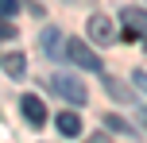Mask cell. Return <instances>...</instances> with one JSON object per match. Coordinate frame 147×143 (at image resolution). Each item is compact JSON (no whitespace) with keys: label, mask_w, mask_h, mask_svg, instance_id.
Segmentation results:
<instances>
[{"label":"cell","mask_w":147,"mask_h":143,"mask_svg":"<svg viewBox=\"0 0 147 143\" xmlns=\"http://www.w3.org/2000/svg\"><path fill=\"white\" fill-rule=\"evenodd\" d=\"M85 35L93 39L97 46H112V43L120 39V31H116V23H112L109 15H101V12H97V15H89V23H85Z\"/></svg>","instance_id":"1"},{"label":"cell","mask_w":147,"mask_h":143,"mask_svg":"<svg viewBox=\"0 0 147 143\" xmlns=\"http://www.w3.org/2000/svg\"><path fill=\"white\" fill-rule=\"evenodd\" d=\"M54 93L66 97L70 105H85L89 101V89L81 85V77H74V74H54Z\"/></svg>","instance_id":"2"},{"label":"cell","mask_w":147,"mask_h":143,"mask_svg":"<svg viewBox=\"0 0 147 143\" xmlns=\"http://www.w3.org/2000/svg\"><path fill=\"white\" fill-rule=\"evenodd\" d=\"M66 54H70V62L74 66H81V70H93V74H101V58H97L93 50H89L81 39H70L66 43Z\"/></svg>","instance_id":"3"},{"label":"cell","mask_w":147,"mask_h":143,"mask_svg":"<svg viewBox=\"0 0 147 143\" xmlns=\"http://www.w3.org/2000/svg\"><path fill=\"white\" fill-rule=\"evenodd\" d=\"M120 23H124L128 31H136V35L143 39V46H147V12L143 8H124V12H120Z\"/></svg>","instance_id":"4"},{"label":"cell","mask_w":147,"mask_h":143,"mask_svg":"<svg viewBox=\"0 0 147 143\" xmlns=\"http://www.w3.org/2000/svg\"><path fill=\"white\" fill-rule=\"evenodd\" d=\"M20 108H23V116H27L31 128H43V124H47V105H43L39 97H31V93H27V97L20 101Z\"/></svg>","instance_id":"5"},{"label":"cell","mask_w":147,"mask_h":143,"mask_svg":"<svg viewBox=\"0 0 147 143\" xmlns=\"http://www.w3.org/2000/svg\"><path fill=\"white\" fill-rule=\"evenodd\" d=\"M43 50H47V58H62V35H58V27H47L43 31Z\"/></svg>","instance_id":"6"},{"label":"cell","mask_w":147,"mask_h":143,"mask_svg":"<svg viewBox=\"0 0 147 143\" xmlns=\"http://www.w3.org/2000/svg\"><path fill=\"white\" fill-rule=\"evenodd\" d=\"M54 124H58L62 136H81V116H78V112H58Z\"/></svg>","instance_id":"7"},{"label":"cell","mask_w":147,"mask_h":143,"mask_svg":"<svg viewBox=\"0 0 147 143\" xmlns=\"http://www.w3.org/2000/svg\"><path fill=\"white\" fill-rule=\"evenodd\" d=\"M105 89H109V97H112V101H124V105L132 101V89H128L120 77H105Z\"/></svg>","instance_id":"8"},{"label":"cell","mask_w":147,"mask_h":143,"mask_svg":"<svg viewBox=\"0 0 147 143\" xmlns=\"http://www.w3.org/2000/svg\"><path fill=\"white\" fill-rule=\"evenodd\" d=\"M4 70H8V77H23V74H27L23 54H20V50H16V54H4Z\"/></svg>","instance_id":"9"},{"label":"cell","mask_w":147,"mask_h":143,"mask_svg":"<svg viewBox=\"0 0 147 143\" xmlns=\"http://www.w3.org/2000/svg\"><path fill=\"white\" fill-rule=\"evenodd\" d=\"M0 39H16V27H12L8 15H0Z\"/></svg>","instance_id":"10"},{"label":"cell","mask_w":147,"mask_h":143,"mask_svg":"<svg viewBox=\"0 0 147 143\" xmlns=\"http://www.w3.org/2000/svg\"><path fill=\"white\" fill-rule=\"evenodd\" d=\"M105 124H109V128H112V132H128V124H124V120H120V116H116V112H109V116H105Z\"/></svg>","instance_id":"11"},{"label":"cell","mask_w":147,"mask_h":143,"mask_svg":"<svg viewBox=\"0 0 147 143\" xmlns=\"http://www.w3.org/2000/svg\"><path fill=\"white\" fill-rule=\"evenodd\" d=\"M20 12V0H0V15H16Z\"/></svg>","instance_id":"12"},{"label":"cell","mask_w":147,"mask_h":143,"mask_svg":"<svg viewBox=\"0 0 147 143\" xmlns=\"http://www.w3.org/2000/svg\"><path fill=\"white\" fill-rule=\"evenodd\" d=\"M132 81H136V85H140V89L147 93V74H143V70H140V74H136V77H132Z\"/></svg>","instance_id":"13"},{"label":"cell","mask_w":147,"mask_h":143,"mask_svg":"<svg viewBox=\"0 0 147 143\" xmlns=\"http://www.w3.org/2000/svg\"><path fill=\"white\" fill-rule=\"evenodd\" d=\"M85 143H105V136H93V139H85Z\"/></svg>","instance_id":"14"},{"label":"cell","mask_w":147,"mask_h":143,"mask_svg":"<svg viewBox=\"0 0 147 143\" xmlns=\"http://www.w3.org/2000/svg\"><path fill=\"white\" fill-rule=\"evenodd\" d=\"M140 120H143V124H147V112H143V116H140Z\"/></svg>","instance_id":"15"}]
</instances>
